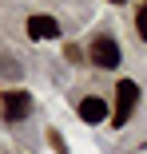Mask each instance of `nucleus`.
I'll return each mask as SVG.
<instances>
[{
    "label": "nucleus",
    "instance_id": "nucleus-1",
    "mask_svg": "<svg viewBox=\"0 0 147 154\" xmlns=\"http://www.w3.org/2000/svg\"><path fill=\"white\" fill-rule=\"evenodd\" d=\"M87 59H92L96 67H103V71H115L123 63V51H119V44H115L111 36H96L92 44H87Z\"/></svg>",
    "mask_w": 147,
    "mask_h": 154
},
{
    "label": "nucleus",
    "instance_id": "nucleus-2",
    "mask_svg": "<svg viewBox=\"0 0 147 154\" xmlns=\"http://www.w3.org/2000/svg\"><path fill=\"white\" fill-rule=\"evenodd\" d=\"M135 103H139V87L131 79H119L115 83V111H111V127H123V122L135 115Z\"/></svg>",
    "mask_w": 147,
    "mask_h": 154
},
{
    "label": "nucleus",
    "instance_id": "nucleus-3",
    "mask_svg": "<svg viewBox=\"0 0 147 154\" xmlns=\"http://www.w3.org/2000/svg\"><path fill=\"white\" fill-rule=\"evenodd\" d=\"M0 111H4L8 122H20V119L32 115V95L28 91H4L0 95Z\"/></svg>",
    "mask_w": 147,
    "mask_h": 154
},
{
    "label": "nucleus",
    "instance_id": "nucleus-4",
    "mask_svg": "<svg viewBox=\"0 0 147 154\" xmlns=\"http://www.w3.org/2000/svg\"><path fill=\"white\" fill-rule=\"evenodd\" d=\"M28 40H60V20L52 16H28Z\"/></svg>",
    "mask_w": 147,
    "mask_h": 154
},
{
    "label": "nucleus",
    "instance_id": "nucleus-5",
    "mask_svg": "<svg viewBox=\"0 0 147 154\" xmlns=\"http://www.w3.org/2000/svg\"><path fill=\"white\" fill-rule=\"evenodd\" d=\"M80 119L92 122V127H96V122H103V119H107V103H103L100 95H87V99L80 103Z\"/></svg>",
    "mask_w": 147,
    "mask_h": 154
},
{
    "label": "nucleus",
    "instance_id": "nucleus-6",
    "mask_svg": "<svg viewBox=\"0 0 147 154\" xmlns=\"http://www.w3.org/2000/svg\"><path fill=\"white\" fill-rule=\"evenodd\" d=\"M135 32H139V40L147 44V4H143V8L135 12Z\"/></svg>",
    "mask_w": 147,
    "mask_h": 154
},
{
    "label": "nucleus",
    "instance_id": "nucleus-7",
    "mask_svg": "<svg viewBox=\"0 0 147 154\" xmlns=\"http://www.w3.org/2000/svg\"><path fill=\"white\" fill-rule=\"evenodd\" d=\"M111 4H127V0H111Z\"/></svg>",
    "mask_w": 147,
    "mask_h": 154
}]
</instances>
